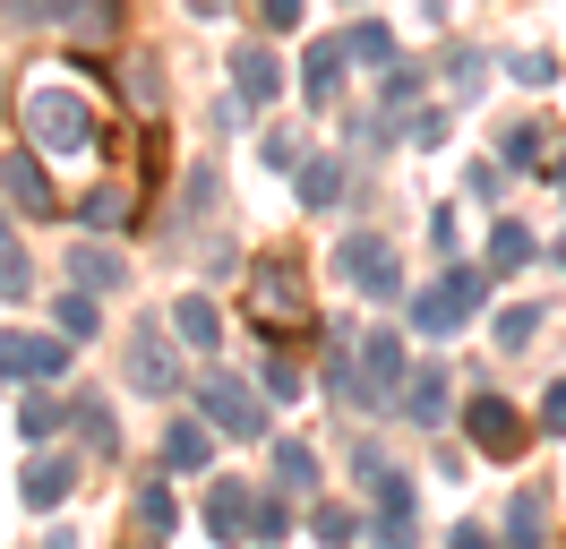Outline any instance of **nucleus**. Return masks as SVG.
<instances>
[{
  "mask_svg": "<svg viewBox=\"0 0 566 549\" xmlns=\"http://www.w3.org/2000/svg\"><path fill=\"white\" fill-rule=\"evenodd\" d=\"M18 489H27V507H61V498H70L77 489V455H35V464H27V473H18Z\"/></svg>",
  "mask_w": 566,
  "mask_h": 549,
  "instance_id": "obj_14",
  "label": "nucleus"
},
{
  "mask_svg": "<svg viewBox=\"0 0 566 549\" xmlns=\"http://www.w3.org/2000/svg\"><path fill=\"white\" fill-rule=\"evenodd\" d=\"M395 412H403L412 429H438V421H447V361H421V370L403 377V395H395Z\"/></svg>",
  "mask_w": 566,
  "mask_h": 549,
  "instance_id": "obj_11",
  "label": "nucleus"
},
{
  "mask_svg": "<svg viewBox=\"0 0 566 549\" xmlns=\"http://www.w3.org/2000/svg\"><path fill=\"white\" fill-rule=\"evenodd\" d=\"M27 137L52 146V155H86L104 130H95V103H77L70 86H35L27 95Z\"/></svg>",
  "mask_w": 566,
  "mask_h": 549,
  "instance_id": "obj_1",
  "label": "nucleus"
},
{
  "mask_svg": "<svg viewBox=\"0 0 566 549\" xmlns=\"http://www.w3.org/2000/svg\"><path fill=\"white\" fill-rule=\"evenodd\" d=\"M335 274L353 283L360 301H395V292H403V267H395V240L387 232H344V240H335Z\"/></svg>",
  "mask_w": 566,
  "mask_h": 549,
  "instance_id": "obj_3",
  "label": "nucleus"
},
{
  "mask_svg": "<svg viewBox=\"0 0 566 549\" xmlns=\"http://www.w3.org/2000/svg\"><path fill=\"white\" fill-rule=\"evenodd\" d=\"M335 198H344V164H326V155L301 164V206H335Z\"/></svg>",
  "mask_w": 566,
  "mask_h": 549,
  "instance_id": "obj_28",
  "label": "nucleus"
},
{
  "mask_svg": "<svg viewBox=\"0 0 566 549\" xmlns=\"http://www.w3.org/2000/svg\"><path fill=\"white\" fill-rule=\"evenodd\" d=\"M207 532H214V549L258 541V498H249V480L214 473V489H207Z\"/></svg>",
  "mask_w": 566,
  "mask_h": 549,
  "instance_id": "obj_8",
  "label": "nucleus"
},
{
  "mask_svg": "<svg viewBox=\"0 0 566 549\" xmlns=\"http://www.w3.org/2000/svg\"><path fill=\"white\" fill-rule=\"evenodd\" d=\"M344 52H353V61H369V69H387V61H395V34L378 27V18H360V27L344 34Z\"/></svg>",
  "mask_w": 566,
  "mask_h": 549,
  "instance_id": "obj_27",
  "label": "nucleus"
},
{
  "mask_svg": "<svg viewBox=\"0 0 566 549\" xmlns=\"http://www.w3.org/2000/svg\"><path fill=\"white\" fill-rule=\"evenodd\" d=\"M258 386H266V404H292V395H301V370H292V361H266V370H258Z\"/></svg>",
  "mask_w": 566,
  "mask_h": 549,
  "instance_id": "obj_35",
  "label": "nucleus"
},
{
  "mask_svg": "<svg viewBox=\"0 0 566 549\" xmlns=\"http://www.w3.org/2000/svg\"><path fill=\"white\" fill-rule=\"evenodd\" d=\"M0 180H9L18 215H61V198H52V180H43V155H35V146H9V155H0Z\"/></svg>",
  "mask_w": 566,
  "mask_h": 549,
  "instance_id": "obj_10",
  "label": "nucleus"
},
{
  "mask_svg": "<svg viewBox=\"0 0 566 549\" xmlns=\"http://www.w3.org/2000/svg\"><path fill=\"white\" fill-rule=\"evenodd\" d=\"M532 335H541V301H515L506 318H497V352H524Z\"/></svg>",
  "mask_w": 566,
  "mask_h": 549,
  "instance_id": "obj_29",
  "label": "nucleus"
},
{
  "mask_svg": "<svg viewBox=\"0 0 566 549\" xmlns=\"http://www.w3.org/2000/svg\"><path fill=\"white\" fill-rule=\"evenodd\" d=\"M481 292H490V274H472V267H447L438 283H421V301H412V327H421V335H455L463 318L481 309Z\"/></svg>",
  "mask_w": 566,
  "mask_h": 549,
  "instance_id": "obj_4",
  "label": "nucleus"
},
{
  "mask_svg": "<svg viewBox=\"0 0 566 549\" xmlns=\"http://www.w3.org/2000/svg\"><path fill=\"white\" fill-rule=\"evenodd\" d=\"M35 292V267H27V249L9 232V206H0V301H27Z\"/></svg>",
  "mask_w": 566,
  "mask_h": 549,
  "instance_id": "obj_21",
  "label": "nucleus"
},
{
  "mask_svg": "<svg viewBox=\"0 0 566 549\" xmlns=\"http://www.w3.org/2000/svg\"><path fill=\"white\" fill-rule=\"evenodd\" d=\"M275 480H283V498H310V489H318V455L301 438H283L275 446Z\"/></svg>",
  "mask_w": 566,
  "mask_h": 549,
  "instance_id": "obj_22",
  "label": "nucleus"
},
{
  "mask_svg": "<svg viewBox=\"0 0 566 549\" xmlns=\"http://www.w3.org/2000/svg\"><path fill=\"white\" fill-rule=\"evenodd\" d=\"M275 86H283L275 52H266V43H241V52H232V95L258 112V103H275Z\"/></svg>",
  "mask_w": 566,
  "mask_h": 549,
  "instance_id": "obj_13",
  "label": "nucleus"
},
{
  "mask_svg": "<svg viewBox=\"0 0 566 549\" xmlns=\"http://www.w3.org/2000/svg\"><path fill=\"white\" fill-rule=\"evenodd\" d=\"M70 429L86 438V455H120V429H112V404H104V395H77V404H70Z\"/></svg>",
  "mask_w": 566,
  "mask_h": 549,
  "instance_id": "obj_19",
  "label": "nucleus"
},
{
  "mask_svg": "<svg viewBox=\"0 0 566 549\" xmlns=\"http://www.w3.org/2000/svg\"><path fill=\"white\" fill-rule=\"evenodd\" d=\"M369 549H421L412 515H378V524H369Z\"/></svg>",
  "mask_w": 566,
  "mask_h": 549,
  "instance_id": "obj_33",
  "label": "nucleus"
},
{
  "mask_svg": "<svg viewBox=\"0 0 566 549\" xmlns=\"http://www.w3.org/2000/svg\"><path fill=\"white\" fill-rule=\"evenodd\" d=\"M490 267H497V274L532 267V232H524V224H490Z\"/></svg>",
  "mask_w": 566,
  "mask_h": 549,
  "instance_id": "obj_26",
  "label": "nucleus"
},
{
  "mask_svg": "<svg viewBox=\"0 0 566 549\" xmlns=\"http://www.w3.org/2000/svg\"><path fill=\"white\" fill-rule=\"evenodd\" d=\"M77 215H86V232H120L129 224V189H86Z\"/></svg>",
  "mask_w": 566,
  "mask_h": 549,
  "instance_id": "obj_24",
  "label": "nucleus"
},
{
  "mask_svg": "<svg viewBox=\"0 0 566 549\" xmlns=\"http://www.w3.org/2000/svg\"><path fill=\"white\" fill-rule=\"evenodd\" d=\"M61 18H70V27L86 34V43H104V34H112V0H70Z\"/></svg>",
  "mask_w": 566,
  "mask_h": 549,
  "instance_id": "obj_32",
  "label": "nucleus"
},
{
  "mask_svg": "<svg viewBox=\"0 0 566 549\" xmlns=\"http://www.w3.org/2000/svg\"><path fill=\"white\" fill-rule=\"evenodd\" d=\"M541 137H549V130H532V121H524V130H506V164H541Z\"/></svg>",
  "mask_w": 566,
  "mask_h": 549,
  "instance_id": "obj_38",
  "label": "nucleus"
},
{
  "mask_svg": "<svg viewBox=\"0 0 566 549\" xmlns=\"http://www.w3.org/2000/svg\"><path fill=\"white\" fill-rule=\"evenodd\" d=\"M70 274H77V292H95V301H104V292H120V283H129V267L112 258L104 240H77V249H70Z\"/></svg>",
  "mask_w": 566,
  "mask_h": 549,
  "instance_id": "obj_15",
  "label": "nucleus"
},
{
  "mask_svg": "<svg viewBox=\"0 0 566 549\" xmlns=\"http://www.w3.org/2000/svg\"><path fill=\"white\" fill-rule=\"evenodd\" d=\"M52 327H61V335H77V343H86V335H95V327H104V309H95V292H77V283H70V292L52 301Z\"/></svg>",
  "mask_w": 566,
  "mask_h": 549,
  "instance_id": "obj_23",
  "label": "nucleus"
},
{
  "mask_svg": "<svg viewBox=\"0 0 566 549\" xmlns=\"http://www.w3.org/2000/svg\"><path fill=\"white\" fill-rule=\"evenodd\" d=\"M0 370L27 377V386H43V377L70 370V335H18V327H0Z\"/></svg>",
  "mask_w": 566,
  "mask_h": 549,
  "instance_id": "obj_9",
  "label": "nucleus"
},
{
  "mask_svg": "<svg viewBox=\"0 0 566 549\" xmlns=\"http://www.w3.org/2000/svg\"><path fill=\"white\" fill-rule=\"evenodd\" d=\"M558 180H566V146H558Z\"/></svg>",
  "mask_w": 566,
  "mask_h": 549,
  "instance_id": "obj_45",
  "label": "nucleus"
},
{
  "mask_svg": "<svg viewBox=\"0 0 566 549\" xmlns=\"http://www.w3.org/2000/svg\"><path fill=\"white\" fill-rule=\"evenodd\" d=\"M61 421H70V404H52V395H43V386H35V395H18V429H27V438H52V429H61Z\"/></svg>",
  "mask_w": 566,
  "mask_h": 549,
  "instance_id": "obj_25",
  "label": "nucleus"
},
{
  "mask_svg": "<svg viewBox=\"0 0 566 549\" xmlns=\"http://www.w3.org/2000/svg\"><path fill=\"white\" fill-rule=\"evenodd\" d=\"M249 301L266 327H310V292H301V267L292 258H266V267L249 274Z\"/></svg>",
  "mask_w": 566,
  "mask_h": 549,
  "instance_id": "obj_6",
  "label": "nucleus"
},
{
  "mask_svg": "<svg viewBox=\"0 0 566 549\" xmlns=\"http://www.w3.org/2000/svg\"><path fill=\"white\" fill-rule=\"evenodd\" d=\"M455 549H497V541L481 532V524H455Z\"/></svg>",
  "mask_w": 566,
  "mask_h": 549,
  "instance_id": "obj_44",
  "label": "nucleus"
},
{
  "mask_svg": "<svg viewBox=\"0 0 566 549\" xmlns=\"http://www.w3.org/2000/svg\"><path fill=\"white\" fill-rule=\"evenodd\" d=\"M172 335L198 343V352H214V343H223V318H214L207 292H180V301H172Z\"/></svg>",
  "mask_w": 566,
  "mask_h": 549,
  "instance_id": "obj_17",
  "label": "nucleus"
},
{
  "mask_svg": "<svg viewBox=\"0 0 566 549\" xmlns=\"http://www.w3.org/2000/svg\"><path fill=\"white\" fill-rule=\"evenodd\" d=\"M249 9H258V18H266L275 34H292V27H301V0H249Z\"/></svg>",
  "mask_w": 566,
  "mask_h": 549,
  "instance_id": "obj_40",
  "label": "nucleus"
},
{
  "mask_svg": "<svg viewBox=\"0 0 566 549\" xmlns=\"http://www.w3.org/2000/svg\"><path fill=\"white\" fill-rule=\"evenodd\" d=\"M198 412H207V429H223V438H266V386H249L232 370L198 377Z\"/></svg>",
  "mask_w": 566,
  "mask_h": 549,
  "instance_id": "obj_2",
  "label": "nucleus"
},
{
  "mask_svg": "<svg viewBox=\"0 0 566 549\" xmlns=\"http://www.w3.org/2000/svg\"><path fill=\"white\" fill-rule=\"evenodd\" d=\"M258 155H266V172H301V164H310V155H301V137H292V130L258 137Z\"/></svg>",
  "mask_w": 566,
  "mask_h": 549,
  "instance_id": "obj_34",
  "label": "nucleus"
},
{
  "mask_svg": "<svg viewBox=\"0 0 566 549\" xmlns=\"http://www.w3.org/2000/svg\"><path fill=\"white\" fill-rule=\"evenodd\" d=\"M61 9H70V0H0L9 27H43V18H61Z\"/></svg>",
  "mask_w": 566,
  "mask_h": 549,
  "instance_id": "obj_37",
  "label": "nucleus"
},
{
  "mask_svg": "<svg viewBox=\"0 0 566 549\" xmlns=\"http://www.w3.org/2000/svg\"><path fill=\"white\" fill-rule=\"evenodd\" d=\"M335 86H344V34L310 43V61H301V95L310 103H335Z\"/></svg>",
  "mask_w": 566,
  "mask_h": 549,
  "instance_id": "obj_16",
  "label": "nucleus"
},
{
  "mask_svg": "<svg viewBox=\"0 0 566 549\" xmlns=\"http://www.w3.org/2000/svg\"><path fill=\"white\" fill-rule=\"evenodd\" d=\"M541 429L566 438V377H549V395H541Z\"/></svg>",
  "mask_w": 566,
  "mask_h": 549,
  "instance_id": "obj_39",
  "label": "nucleus"
},
{
  "mask_svg": "<svg viewBox=\"0 0 566 549\" xmlns=\"http://www.w3.org/2000/svg\"><path fill=\"white\" fill-rule=\"evenodd\" d=\"M129 386H146V395H172L180 386V361L155 327H138V343H129Z\"/></svg>",
  "mask_w": 566,
  "mask_h": 549,
  "instance_id": "obj_12",
  "label": "nucleus"
},
{
  "mask_svg": "<svg viewBox=\"0 0 566 549\" xmlns=\"http://www.w3.org/2000/svg\"><path fill=\"white\" fill-rule=\"evenodd\" d=\"M164 464H172V473H207V464H214L207 421H172V429H164Z\"/></svg>",
  "mask_w": 566,
  "mask_h": 549,
  "instance_id": "obj_18",
  "label": "nucleus"
},
{
  "mask_svg": "<svg viewBox=\"0 0 566 549\" xmlns=\"http://www.w3.org/2000/svg\"><path fill=\"white\" fill-rule=\"evenodd\" d=\"M403 137H412V146H438V137H447V112H421V121H403Z\"/></svg>",
  "mask_w": 566,
  "mask_h": 549,
  "instance_id": "obj_43",
  "label": "nucleus"
},
{
  "mask_svg": "<svg viewBox=\"0 0 566 549\" xmlns=\"http://www.w3.org/2000/svg\"><path fill=\"white\" fill-rule=\"evenodd\" d=\"M353 352H360V386H369V412H387L395 395H403V377H412V361H403V335L369 327V335H353Z\"/></svg>",
  "mask_w": 566,
  "mask_h": 549,
  "instance_id": "obj_5",
  "label": "nucleus"
},
{
  "mask_svg": "<svg viewBox=\"0 0 566 549\" xmlns=\"http://www.w3.org/2000/svg\"><path fill=\"white\" fill-rule=\"evenodd\" d=\"M412 95H421V77H412V69H395V77H387V112H412Z\"/></svg>",
  "mask_w": 566,
  "mask_h": 549,
  "instance_id": "obj_41",
  "label": "nucleus"
},
{
  "mask_svg": "<svg viewBox=\"0 0 566 549\" xmlns=\"http://www.w3.org/2000/svg\"><path fill=\"white\" fill-rule=\"evenodd\" d=\"M463 429H472V446H481V455H490V464H506V455H524V412L506 404V395H472V404H463Z\"/></svg>",
  "mask_w": 566,
  "mask_h": 549,
  "instance_id": "obj_7",
  "label": "nucleus"
},
{
  "mask_svg": "<svg viewBox=\"0 0 566 549\" xmlns=\"http://www.w3.org/2000/svg\"><path fill=\"white\" fill-rule=\"evenodd\" d=\"M515 77H524V86H549V77H558V61H549V52H524V61H515Z\"/></svg>",
  "mask_w": 566,
  "mask_h": 549,
  "instance_id": "obj_42",
  "label": "nucleus"
},
{
  "mask_svg": "<svg viewBox=\"0 0 566 549\" xmlns=\"http://www.w3.org/2000/svg\"><path fill=\"white\" fill-rule=\"evenodd\" d=\"M310 532H318L326 549H344V541H353V532H360V515H353V507H335V498H326V507H310Z\"/></svg>",
  "mask_w": 566,
  "mask_h": 549,
  "instance_id": "obj_30",
  "label": "nucleus"
},
{
  "mask_svg": "<svg viewBox=\"0 0 566 549\" xmlns=\"http://www.w3.org/2000/svg\"><path fill=\"white\" fill-rule=\"evenodd\" d=\"M283 532H292V498H258V541H283Z\"/></svg>",
  "mask_w": 566,
  "mask_h": 549,
  "instance_id": "obj_36",
  "label": "nucleus"
},
{
  "mask_svg": "<svg viewBox=\"0 0 566 549\" xmlns=\"http://www.w3.org/2000/svg\"><path fill=\"white\" fill-rule=\"evenodd\" d=\"M506 541H515V549L549 541V498H541V489H515V507H506Z\"/></svg>",
  "mask_w": 566,
  "mask_h": 549,
  "instance_id": "obj_20",
  "label": "nucleus"
},
{
  "mask_svg": "<svg viewBox=\"0 0 566 549\" xmlns=\"http://www.w3.org/2000/svg\"><path fill=\"white\" fill-rule=\"evenodd\" d=\"M138 524H146V532H172V524H180V507H172L164 480H146V489H138Z\"/></svg>",
  "mask_w": 566,
  "mask_h": 549,
  "instance_id": "obj_31",
  "label": "nucleus"
}]
</instances>
